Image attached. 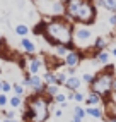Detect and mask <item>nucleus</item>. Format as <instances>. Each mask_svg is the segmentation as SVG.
I'll return each instance as SVG.
<instances>
[{
    "instance_id": "f257e3e1",
    "label": "nucleus",
    "mask_w": 116,
    "mask_h": 122,
    "mask_svg": "<svg viewBox=\"0 0 116 122\" xmlns=\"http://www.w3.org/2000/svg\"><path fill=\"white\" fill-rule=\"evenodd\" d=\"M73 29L75 24L65 15H53L46 21H41L34 28V33L39 35L49 46L73 43Z\"/></svg>"
},
{
    "instance_id": "f03ea898",
    "label": "nucleus",
    "mask_w": 116,
    "mask_h": 122,
    "mask_svg": "<svg viewBox=\"0 0 116 122\" xmlns=\"http://www.w3.org/2000/svg\"><path fill=\"white\" fill-rule=\"evenodd\" d=\"M65 17L79 26H92L97 17L94 0H65Z\"/></svg>"
},
{
    "instance_id": "7ed1b4c3",
    "label": "nucleus",
    "mask_w": 116,
    "mask_h": 122,
    "mask_svg": "<svg viewBox=\"0 0 116 122\" xmlns=\"http://www.w3.org/2000/svg\"><path fill=\"white\" fill-rule=\"evenodd\" d=\"M51 103L53 98L46 96L45 93L41 95L29 93V96L24 102L22 122H46L51 113Z\"/></svg>"
},
{
    "instance_id": "20e7f679",
    "label": "nucleus",
    "mask_w": 116,
    "mask_h": 122,
    "mask_svg": "<svg viewBox=\"0 0 116 122\" xmlns=\"http://www.w3.org/2000/svg\"><path fill=\"white\" fill-rule=\"evenodd\" d=\"M116 76V66L114 64H107V66H103V69L94 74L92 83L89 84L90 91L97 93L103 98V102L106 98H111V88H113V81Z\"/></svg>"
},
{
    "instance_id": "39448f33",
    "label": "nucleus",
    "mask_w": 116,
    "mask_h": 122,
    "mask_svg": "<svg viewBox=\"0 0 116 122\" xmlns=\"http://www.w3.org/2000/svg\"><path fill=\"white\" fill-rule=\"evenodd\" d=\"M92 38V31L87 26H75L73 29V43L77 48L84 50V46H87V41H90Z\"/></svg>"
},
{
    "instance_id": "423d86ee",
    "label": "nucleus",
    "mask_w": 116,
    "mask_h": 122,
    "mask_svg": "<svg viewBox=\"0 0 116 122\" xmlns=\"http://www.w3.org/2000/svg\"><path fill=\"white\" fill-rule=\"evenodd\" d=\"M84 59H85L84 52H82L80 48H73V50H70L67 55H65L63 66H65V67H79Z\"/></svg>"
},
{
    "instance_id": "0eeeda50",
    "label": "nucleus",
    "mask_w": 116,
    "mask_h": 122,
    "mask_svg": "<svg viewBox=\"0 0 116 122\" xmlns=\"http://www.w3.org/2000/svg\"><path fill=\"white\" fill-rule=\"evenodd\" d=\"M26 72L29 74H39L41 67H43V59L41 57H36L34 53L31 55H26Z\"/></svg>"
},
{
    "instance_id": "6e6552de",
    "label": "nucleus",
    "mask_w": 116,
    "mask_h": 122,
    "mask_svg": "<svg viewBox=\"0 0 116 122\" xmlns=\"http://www.w3.org/2000/svg\"><path fill=\"white\" fill-rule=\"evenodd\" d=\"M107 45H109V41H107L106 38H103V36H97V38L94 40L92 46H90V50H92V53L96 55L97 52H103V50H106V48H107ZM94 55H92V57H94Z\"/></svg>"
},
{
    "instance_id": "1a4fd4ad",
    "label": "nucleus",
    "mask_w": 116,
    "mask_h": 122,
    "mask_svg": "<svg viewBox=\"0 0 116 122\" xmlns=\"http://www.w3.org/2000/svg\"><path fill=\"white\" fill-rule=\"evenodd\" d=\"M85 113L92 119H106L104 108H99V105H89V107H85Z\"/></svg>"
},
{
    "instance_id": "9d476101",
    "label": "nucleus",
    "mask_w": 116,
    "mask_h": 122,
    "mask_svg": "<svg viewBox=\"0 0 116 122\" xmlns=\"http://www.w3.org/2000/svg\"><path fill=\"white\" fill-rule=\"evenodd\" d=\"M104 115H106V119H109V117H116V102L114 100H111V98H106L104 102Z\"/></svg>"
},
{
    "instance_id": "9b49d317",
    "label": "nucleus",
    "mask_w": 116,
    "mask_h": 122,
    "mask_svg": "<svg viewBox=\"0 0 116 122\" xmlns=\"http://www.w3.org/2000/svg\"><path fill=\"white\" fill-rule=\"evenodd\" d=\"M49 14H51V17H53V15H65V2H60V0H51Z\"/></svg>"
},
{
    "instance_id": "f8f14e48",
    "label": "nucleus",
    "mask_w": 116,
    "mask_h": 122,
    "mask_svg": "<svg viewBox=\"0 0 116 122\" xmlns=\"http://www.w3.org/2000/svg\"><path fill=\"white\" fill-rule=\"evenodd\" d=\"M21 48L24 50V53L26 55H31V53H34L36 52V45H34V41H31V40L27 38V36H24V38H21Z\"/></svg>"
},
{
    "instance_id": "ddd939ff",
    "label": "nucleus",
    "mask_w": 116,
    "mask_h": 122,
    "mask_svg": "<svg viewBox=\"0 0 116 122\" xmlns=\"http://www.w3.org/2000/svg\"><path fill=\"white\" fill-rule=\"evenodd\" d=\"M80 86H82V79H79L77 76H68L67 83H65V88L68 91H79Z\"/></svg>"
},
{
    "instance_id": "4468645a",
    "label": "nucleus",
    "mask_w": 116,
    "mask_h": 122,
    "mask_svg": "<svg viewBox=\"0 0 116 122\" xmlns=\"http://www.w3.org/2000/svg\"><path fill=\"white\" fill-rule=\"evenodd\" d=\"M94 62L99 64V66H107V64H109V52H107V50L97 52L94 55Z\"/></svg>"
},
{
    "instance_id": "2eb2a0df",
    "label": "nucleus",
    "mask_w": 116,
    "mask_h": 122,
    "mask_svg": "<svg viewBox=\"0 0 116 122\" xmlns=\"http://www.w3.org/2000/svg\"><path fill=\"white\" fill-rule=\"evenodd\" d=\"M94 2H96V7L101 5L109 12H116V0H94Z\"/></svg>"
},
{
    "instance_id": "dca6fc26",
    "label": "nucleus",
    "mask_w": 116,
    "mask_h": 122,
    "mask_svg": "<svg viewBox=\"0 0 116 122\" xmlns=\"http://www.w3.org/2000/svg\"><path fill=\"white\" fill-rule=\"evenodd\" d=\"M85 105H87V107H89V105H103V98L97 93L90 91L89 96H85Z\"/></svg>"
},
{
    "instance_id": "f3484780",
    "label": "nucleus",
    "mask_w": 116,
    "mask_h": 122,
    "mask_svg": "<svg viewBox=\"0 0 116 122\" xmlns=\"http://www.w3.org/2000/svg\"><path fill=\"white\" fill-rule=\"evenodd\" d=\"M70 50H68V48H67V45H55L53 46V55L55 57H58V59H65V55H67Z\"/></svg>"
},
{
    "instance_id": "a211bd4d",
    "label": "nucleus",
    "mask_w": 116,
    "mask_h": 122,
    "mask_svg": "<svg viewBox=\"0 0 116 122\" xmlns=\"http://www.w3.org/2000/svg\"><path fill=\"white\" fill-rule=\"evenodd\" d=\"M41 77H43L45 84H56V71H45Z\"/></svg>"
},
{
    "instance_id": "6ab92c4d",
    "label": "nucleus",
    "mask_w": 116,
    "mask_h": 122,
    "mask_svg": "<svg viewBox=\"0 0 116 122\" xmlns=\"http://www.w3.org/2000/svg\"><path fill=\"white\" fill-rule=\"evenodd\" d=\"M22 103H24V98H22V96H17V95L9 96V105H10L12 110H17L19 107H22Z\"/></svg>"
},
{
    "instance_id": "aec40b11",
    "label": "nucleus",
    "mask_w": 116,
    "mask_h": 122,
    "mask_svg": "<svg viewBox=\"0 0 116 122\" xmlns=\"http://www.w3.org/2000/svg\"><path fill=\"white\" fill-rule=\"evenodd\" d=\"M67 98H68V100H73L77 105H80V103L85 102V95H82L80 91H70V93L67 95Z\"/></svg>"
},
{
    "instance_id": "412c9836",
    "label": "nucleus",
    "mask_w": 116,
    "mask_h": 122,
    "mask_svg": "<svg viewBox=\"0 0 116 122\" xmlns=\"http://www.w3.org/2000/svg\"><path fill=\"white\" fill-rule=\"evenodd\" d=\"M58 84H45V95L49 98H55V95L58 93Z\"/></svg>"
},
{
    "instance_id": "4be33fe9",
    "label": "nucleus",
    "mask_w": 116,
    "mask_h": 122,
    "mask_svg": "<svg viewBox=\"0 0 116 122\" xmlns=\"http://www.w3.org/2000/svg\"><path fill=\"white\" fill-rule=\"evenodd\" d=\"M67 79H68V74L65 71H56V84L58 86H65Z\"/></svg>"
},
{
    "instance_id": "5701e85b",
    "label": "nucleus",
    "mask_w": 116,
    "mask_h": 122,
    "mask_svg": "<svg viewBox=\"0 0 116 122\" xmlns=\"http://www.w3.org/2000/svg\"><path fill=\"white\" fill-rule=\"evenodd\" d=\"M14 31H15V35H19L21 38H24V36L29 35V28L26 26V24H17V26L14 28Z\"/></svg>"
},
{
    "instance_id": "b1692460",
    "label": "nucleus",
    "mask_w": 116,
    "mask_h": 122,
    "mask_svg": "<svg viewBox=\"0 0 116 122\" xmlns=\"http://www.w3.org/2000/svg\"><path fill=\"white\" fill-rule=\"evenodd\" d=\"M12 91H14V95H17V96H24L26 88H24L22 84H19V83H14L12 84Z\"/></svg>"
},
{
    "instance_id": "393cba45",
    "label": "nucleus",
    "mask_w": 116,
    "mask_h": 122,
    "mask_svg": "<svg viewBox=\"0 0 116 122\" xmlns=\"http://www.w3.org/2000/svg\"><path fill=\"white\" fill-rule=\"evenodd\" d=\"M72 113H73V115H77V117H80V119H85V115H87L85 108H82L80 105H75V107L72 108Z\"/></svg>"
},
{
    "instance_id": "a878e982",
    "label": "nucleus",
    "mask_w": 116,
    "mask_h": 122,
    "mask_svg": "<svg viewBox=\"0 0 116 122\" xmlns=\"http://www.w3.org/2000/svg\"><path fill=\"white\" fill-rule=\"evenodd\" d=\"M67 100H68L67 95H65V93H60V91H58V93L55 95V98H53L55 103H60V105H62V103H67Z\"/></svg>"
},
{
    "instance_id": "bb28decb",
    "label": "nucleus",
    "mask_w": 116,
    "mask_h": 122,
    "mask_svg": "<svg viewBox=\"0 0 116 122\" xmlns=\"http://www.w3.org/2000/svg\"><path fill=\"white\" fill-rule=\"evenodd\" d=\"M9 105V95L7 93H0V108H5Z\"/></svg>"
},
{
    "instance_id": "cd10ccee",
    "label": "nucleus",
    "mask_w": 116,
    "mask_h": 122,
    "mask_svg": "<svg viewBox=\"0 0 116 122\" xmlns=\"http://www.w3.org/2000/svg\"><path fill=\"white\" fill-rule=\"evenodd\" d=\"M4 119H17V112L15 110H2Z\"/></svg>"
},
{
    "instance_id": "c85d7f7f",
    "label": "nucleus",
    "mask_w": 116,
    "mask_h": 122,
    "mask_svg": "<svg viewBox=\"0 0 116 122\" xmlns=\"http://www.w3.org/2000/svg\"><path fill=\"white\" fill-rule=\"evenodd\" d=\"M12 91V84L9 83V81H2V93H7L9 95Z\"/></svg>"
},
{
    "instance_id": "c756f323",
    "label": "nucleus",
    "mask_w": 116,
    "mask_h": 122,
    "mask_svg": "<svg viewBox=\"0 0 116 122\" xmlns=\"http://www.w3.org/2000/svg\"><path fill=\"white\" fill-rule=\"evenodd\" d=\"M92 79H94V74H90V72H85V74L82 76V81H84L85 84H90V83H92Z\"/></svg>"
},
{
    "instance_id": "7c9ffc66",
    "label": "nucleus",
    "mask_w": 116,
    "mask_h": 122,
    "mask_svg": "<svg viewBox=\"0 0 116 122\" xmlns=\"http://www.w3.org/2000/svg\"><path fill=\"white\" fill-rule=\"evenodd\" d=\"M109 24L113 28H116V12H111V15H109Z\"/></svg>"
},
{
    "instance_id": "2f4dec72",
    "label": "nucleus",
    "mask_w": 116,
    "mask_h": 122,
    "mask_svg": "<svg viewBox=\"0 0 116 122\" xmlns=\"http://www.w3.org/2000/svg\"><path fill=\"white\" fill-rule=\"evenodd\" d=\"M65 72H67L68 76H75V67H67V71H65Z\"/></svg>"
},
{
    "instance_id": "473e14b6",
    "label": "nucleus",
    "mask_w": 116,
    "mask_h": 122,
    "mask_svg": "<svg viewBox=\"0 0 116 122\" xmlns=\"http://www.w3.org/2000/svg\"><path fill=\"white\" fill-rule=\"evenodd\" d=\"M53 113H55V117H62V115H63V110H62V108H56Z\"/></svg>"
},
{
    "instance_id": "72a5a7b5",
    "label": "nucleus",
    "mask_w": 116,
    "mask_h": 122,
    "mask_svg": "<svg viewBox=\"0 0 116 122\" xmlns=\"http://www.w3.org/2000/svg\"><path fill=\"white\" fill-rule=\"evenodd\" d=\"M111 95H116V76H114V81H113V88H111Z\"/></svg>"
},
{
    "instance_id": "f704fd0d",
    "label": "nucleus",
    "mask_w": 116,
    "mask_h": 122,
    "mask_svg": "<svg viewBox=\"0 0 116 122\" xmlns=\"http://www.w3.org/2000/svg\"><path fill=\"white\" fill-rule=\"evenodd\" d=\"M72 122H84V119H80L77 115H72Z\"/></svg>"
},
{
    "instance_id": "c9c22d12",
    "label": "nucleus",
    "mask_w": 116,
    "mask_h": 122,
    "mask_svg": "<svg viewBox=\"0 0 116 122\" xmlns=\"http://www.w3.org/2000/svg\"><path fill=\"white\" fill-rule=\"evenodd\" d=\"M2 122H19V120L17 119H4Z\"/></svg>"
},
{
    "instance_id": "e433bc0d",
    "label": "nucleus",
    "mask_w": 116,
    "mask_h": 122,
    "mask_svg": "<svg viewBox=\"0 0 116 122\" xmlns=\"http://www.w3.org/2000/svg\"><path fill=\"white\" fill-rule=\"evenodd\" d=\"M111 53H113V57L116 59V46H113V48H111Z\"/></svg>"
},
{
    "instance_id": "4c0bfd02",
    "label": "nucleus",
    "mask_w": 116,
    "mask_h": 122,
    "mask_svg": "<svg viewBox=\"0 0 116 122\" xmlns=\"http://www.w3.org/2000/svg\"><path fill=\"white\" fill-rule=\"evenodd\" d=\"M107 122H116V117H109V119H107Z\"/></svg>"
},
{
    "instance_id": "58836bf2",
    "label": "nucleus",
    "mask_w": 116,
    "mask_h": 122,
    "mask_svg": "<svg viewBox=\"0 0 116 122\" xmlns=\"http://www.w3.org/2000/svg\"><path fill=\"white\" fill-rule=\"evenodd\" d=\"M0 93H2V79H0Z\"/></svg>"
},
{
    "instance_id": "ea45409f",
    "label": "nucleus",
    "mask_w": 116,
    "mask_h": 122,
    "mask_svg": "<svg viewBox=\"0 0 116 122\" xmlns=\"http://www.w3.org/2000/svg\"><path fill=\"white\" fill-rule=\"evenodd\" d=\"M60 2H65V0H60Z\"/></svg>"
},
{
    "instance_id": "a19ab883",
    "label": "nucleus",
    "mask_w": 116,
    "mask_h": 122,
    "mask_svg": "<svg viewBox=\"0 0 116 122\" xmlns=\"http://www.w3.org/2000/svg\"><path fill=\"white\" fill-rule=\"evenodd\" d=\"M0 122H2V120H0Z\"/></svg>"
}]
</instances>
